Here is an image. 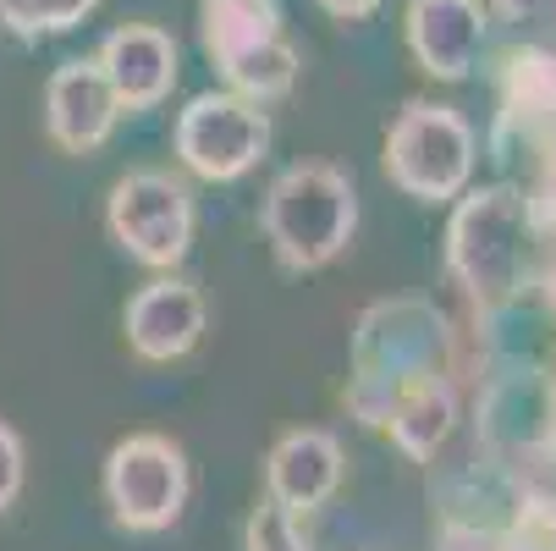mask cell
<instances>
[{
  "label": "cell",
  "mask_w": 556,
  "mask_h": 551,
  "mask_svg": "<svg viewBox=\"0 0 556 551\" xmlns=\"http://www.w3.org/2000/svg\"><path fill=\"white\" fill-rule=\"evenodd\" d=\"M452 321L430 298H380L353 326V375H348V414L369 430L386 425L391 403L414 380L452 375Z\"/></svg>",
  "instance_id": "1"
},
{
  "label": "cell",
  "mask_w": 556,
  "mask_h": 551,
  "mask_svg": "<svg viewBox=\"0 0 556 551\" xmlns=\"http://www.w3.org/2000/svg\"><path fill=\"white\" fill-rule=\"evenodd\" d=\"M534 254V204L513 183L463 188L446 221V271L473 309H502L523 292Z\"/></svg>",
  "instance_id": "2"
},
{
  "label": "cell",
  "mask_w": 556,
  "mask_h": 551,
  "mask_svg": "<svg viewBox=\"0 0 556 551\" xmlns=\"http://www.w3.org/2000/svg\"><path fill=\"white\" fill-rule=\"evenodd\" d=\"M260 231L287 276L326 271L358 231V188L326 161L287 166L260 204Z\"/></svg>",
  "instance_id": "3"
},
{
  "label": "cell",
  "mask_w": 556,
  "mask_h": 551,
  "mask_svg": "<svg viewBox=\"0 0 556 551\" xmlns=\"http://www.w3.org/2000/svg\"><path fill=\"white\" fill-rule=\"evenodd\" d=\"M199 45L220 72V89L270 105L292 95L303 55L287 39L281 0H199Z\"/></svg>",
  "instance_id": "4"
},
{
  "label": "cell",
  "mask_w": 556,
  "mask_h": 551,
  "mask_svg": "<svg viewBox=\"0 0 556 551\" xmlns=\"http://www.w3.org/2000/svg\"><path fill=\"white\" fill-rule=\"evenodd\" d=\"M100 486H105L111 518L127 535H161L188 513L193 463H188L182 441H172L161 430H132L111 447Z\"/></svg>",
  "instance_id": "5"
},
{
  "label": "cell",
  "mask_w": 556,
  "mask_h": 551,
  "mask_svg": "<svg viewBox=\"0 0 556 551\" xmlns=\"http://www.w3.org/2000/svg\"><path fill=\"white\" fill-rule=\"evenodd\" d=\"M386 177L419 204H452L473 177V127L435 100H408L386 133Z\"/></svg>",
  "instance_id": "6"
},
{
  "label": "cell",
  "mask_w": 556,
  "mask_h": 551,
  "mask_svg": "<svg viewBox=\"0 0 556 551\" xmlns=\"http://www.w3.org/2000/svg\"><path fill=\"white\" fill-rule=\"evenodd\" d=\"M193 188L177 172L138 166L105 199V231L116 249L149 271H177L193 249Z\"/></svg>",
  "instance_id": "7"
},
{
  "label": "cell",
  "mask_w": 556,
  "mask_h": 551,
  "mask_svg": "<svg viewBox=\"0 0 556 551\" xmlns=\"http://www.w3.org/2000/svg\"><path fill=\"white\" fill-rule=\"evenodd\" d=\"M172 143H177V161L199 183H237L265 161L270 116H265V105L231 95V89H210V95L188 100Z\"/></svg>",
  "instance_id": "8"
},
{
  "label": "cell",
  "mask_w": 556,
  "mask_h": 551,
  "mask_svg": "<svg viewBox=\"0 0 556 551\" xmlns=\"http://www.w3.org/2000/svg\"><path fill=\"white\" fill-rule=\"evenodd\" d=\"M485 34H491L485 0H408L403 12L408 55L435 84H468L473 66H480Z\"/></svg>",
  "instance_id": "9"
},
{
  "label": "cell",
  "mask_w": 556,
  "mask_h": 551,
  "mask_svg": "<svg viewBox=\"0 0 556 551\" xmlns=\"http://www.w3.org/2000/svg\"><path fill=\"white\" fill-rule=\"evenodd\" d=\"M105 84L122 105V116H143L154 105H166L177 77H182V55H177V39L154 23H122L100 39L94 50Z\"/></svg>",
  "instance_id": "10"
},
{
  "label": "cell",
  "mask_w": 556,
  "mask_h": 551,
  "mask_svg": "<svg viewBox=\"0 0 556 551\" xmlns=\"http://www.w3.org/2000/svg\"><path fill=\"white\" fill-rule=\"evenodd\" d=\"M122 122V105L105 84V72L94 55H72L50 72L45 84V133L61 154H94L111 143Z\"/></svg>",
  "instance_id": "11"
},
{
  "label": "cell",
  "mask_w": 556,
  "mask_h": 551,
  "mask_svg": "<svg viewBox=\"0 0 556 551\" xmlns=\"http://www.w3.org/2000/svg\"><path fill=\"white\" fill-rule=\"evenodd\" d=\"M204 292L182 276H154L143 281L132 298H127V314H122V331H127V348L143 359V364H177L199 348L204 337Z\"/></svg>",
  "instance_id": "12"
},
{
  "label": "cell",
  "mask_w": 556,
  "mask_h": 551,
  "mask_svg": "<svg viewBox=\"0 0 556 551\" xmlns=\"http://www.w3.org/2000/svg\"><path fill=\"white\" fill-rule=\"evenodd\" d=\"M342 475H348V458H342V441L331 430H287L270 458H265V497L281 502L287 513L308 518L314 508H326L337 491H342Z\"/></svg>",
  "instance_id": "13"
},
{
  "label": "cell",
  "mask_w": 556,
  "mask_h": 551,
  "mask_svg": "<svg viewBox=\"0 0 556 551\" xmlns=\"http://www.w3.org/2000/svg\"><path fill=\"white\" fill-rule=\"evenodd\" d=\"M452 425H457V386H452V375H430V380H414L403 398L391 403V414H386L380 430L396 441V452H403V458L430 463L446 447Z\"/></svg>",
  "instance_id": "14"
},
{
  "label": "cell",
  "mask_w": 556,
  "mask_h": 551,
  "mask_svg": "<svg viewBox=\"0 0 556 551\" xmlns=\"http://www.w3.org/2000/svg\"><path fill=\"white\" fill-rule=\"evenodd\" d=\"M100 0H0V28L17 39H45V34H72Z\"/></svg>",
  "instance_id": "15"
},
{
  "label": "cell",
  "mask_w": 556,
  "mask_h": 551,
  "mask_svg": "<svg viewBox=\"0 0 556 551\" xmlns=\"http://www.w3.org/2000/svg\"><path fill=\"white\" fill-rule=\"evenodd\" d=\"M243 551H314V540L303 535V518L287 513L281 502H260L243 524Z\"/></svg>",
  "instance_id": "16"
},
{
  "label": "cell",
  "mask_w": 556,
  "mask_h": 551,
  "mask_svg": "<svg viewBox=\"0 0 556 551\" xmlns=\"http://www.w3.org/2000/svg\"><path fill=\"white\" fill-rule=\"evenodd\" d=\"M485 12L502 17L518 34H551L556 28V0H485Z\"/></svg>",
  "instance_id": "17"
},
{
  "label": "cell",
  "mask_w": 556,
  "mask_h": 551,
  "mask_svg": "<svg viewBox=\"0 0 556 551\" xmlns=\"http://www.w3.org/2000/svg\"><path fill=\"white\" fill-rule=\"evenodd\" d=\"M23 491V436L0 419V513H7Z\"/></svg>",
  "instance_id": "18"
},
{
  "label": "cell",
  "mask_w": 556,
  "mask_h": 551,
  "mask_svg": "<svg viewBox=\"0 0 556 551\" xmlns=\"http://www.w3.org/2000/svg\"><path fill=\"white\" fill-rule=\"evenodd\" d=\"M435 551H502V535L468 524V518H446L435 535Z\"/></svg>",
  "instance_id": "19"
},
{
  "label": "cell",
  "mask_w": 556,
  "mask_h": 551,
  "mask_svg": "<svg viewBox=\"0 0 556 551\" xmlns=\"http://www.w3.org/2000/svg\"><path fill=\"white\" fill-rule=\"evenodd\" d=\"M320 12H331L337 23H364L380 12V0H320Z\"/></svg>",
  "instance_id": "20"
}]
</instances>
